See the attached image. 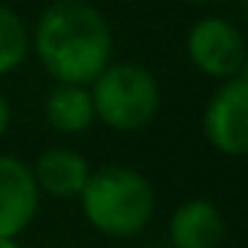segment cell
<instances>
[{
	"mask_svg": "<svg viewBox=\"0 0 248 248\" xmlns=\"http://www.w3.org/2000/svg\"><path fill=\"white\" fill-rule=\"evenodd\" d=\"M30 50H32V38L27 21L15 9L0 3V76L15 73L27 62Z\"/></svg>",
	"mask_w": 248,
	"mask_h": 248,
	"instance_id": "obj_10",
	"label": "cell"
},
{
	"mask_svg": "<svg viewBox=\"0 0 248 248\" xmlns=\"http://www.w3.org/2000/svg\"><path fill=\"white\" fill-rule=\"evenodd\" d=\"M91 99L96 120L114 132L146 129L161 111V85L138 62H111L93 82Z\"/></svg>",
	"mask_w": 248,
	"mask_h": 248,
	"instance_id": "obj_3",
	"label": "cell"
},
{
	"mask_svg": "<svg viewBox=\"0 0 248 248\" xmlns=\"http://www.w3.org/2000/svg\"><path fill=\"white\" fill-rule=\"evenodd\" d=\"M41 190L32 175V164L18 155H0V236L24 233L38 213Z\"/></svg>",
	"mask_w": 248,
	"mask_h": 248,
	"instance_id": "obj_6",
	"label": "cell"
},
{
	"mask_svg": "<svg viewBox=\"0 0 248 248\" xmlns=\"http://www.w3.org/2000/svg\"><path fill=\"white\" fill-rule=\"evenodd\" d=\"M32 175L38 190L53 199H79L91 178V164L76 149L53 146L38 155V161L32 164Z\"/></svg>",
	"mask_w": 248,
	"mask_h": 248,
	"instance_id": "obj_7",
	"label": "cell"
},
{
	"mask_svg": "<svg viewBox=\"0 0 248 248\" xmlns=\"http://www.w3.org/2000/svg\"><path fill=\"white\" fill-rule=\"evenodd\" d=\"M30 38L50 79L67 85H91L114 53L111 24L88 0H53Z\"/></svg>",
	"mask_w": 248,
	"mask_h": 248,
	"instance_id": "obj_1",
	"label": "cell"
},
{
	"mask_svg": "<svg viewBox=\"0 0 248 248\" xmlns=\"http://www.w3.org/2000/svg\"><path fill=\"white\" fill-rule=\"evenodd\" d=\"M0 248H21V245H18V239H12V236H0Z\"/></svg>",
	"mask_w": 248,
	"mask_h": 248,
	"instance_id": "obj_12",
	"label": "cell"
},
{
	"mask_svg": "<svg viewBox=\"0 0 248 248\" xmlns=\"http://www.w3.org/2000/svg\"><path fill=\"white\" fill-rule=\"evenodd\" d=\"M44 120L59 135H82L93 126L96 111L88 85L56 82L44 96Z\"/></svg>",
	"mask_w": 248,
	"mask_h": 248,
	"instance_id": "obj_9",
	"label": "cell"
},
{
	"mask_svg": "<svg viewBox=\"0 0 248 248\" xmlns=\"http://www.w3.org/2000/svg\"><path fill=\"white\" fill-rule=\"evenodd\" d=\"M146 248H172V245H161V242H155V245H146Z\"/></svg>",
	"mask_w": 248,
	"mask_h": 248,
	"instance_id": "obj_14",
	"label": "cell"
},
{
	"mask_svg": "<svg viewBox=\"0 0 248 248\" xmlns=\"http://www.w3.org/2000/svg\"><path fill=\"white\" fill-rule=\"evenodd\" d=\"M184 50L190 64L207 76V79H233L239 76L245 59H248V44L245 35L239 32V27L222 15H207L199 18L187 38H184Z\"/></svg>",
	"mask_w": 248,
	"mask_h": 248,
	"instance_id": "obj_4",
	"label": "cell"
},
{
	"mask_svg": "<svg viewBox=\"0 0 248 248\" xmlns=\"http://www.w3.org/2000/svg\"><path fill=\"white\" fill-rule=\"evenodd\" d=\"M79 202L88 225L114 239L138 236L155 216V190L149 178L126 164L91 170Z\"/></svg>",
	"mask_w": 248,
	"mask_h": 248,
	"instance_id": "obj_2",
	"label": "cell"
},
{
	"mask_svg": "<svg viewBox=\"0 0 248 248\" xmlns=\"http://www.w3.org/2000/svg\"><path fill=\"white\" fill-rule=\"evenodd\" d=\"M225 236V219L210 199L181 202L170 216L172 248H219Z\"/></svg>",
	"mask_w": 248,
	"mask_h": 248,
	"instance_id": "obj_8",
	"label": "cell"
},
{
	"mask_svg": "<svg viewBox=\"0 0 248 248\" xmlns=\"http://www.w3.org/2000/svg\"><path fill=\"white\" fill-rule=\"evenodd\" d=\"M187 3H216V0H187Z\"/></svg>",
	"mask_w": 248,
	"mask_h": 248,
	"instance_id": "obj_13",
	"label": "cell"
},
{
	"mask_svg": "<svg viewBox=\"0 0 248 248\" xmlns=\"http://www.w3.org/2000/svg\"><path fill=\"white\" fill-rule=\"evenodd\" d=\"M204 140L228 158H248V76L225 79L202 114Z\"/></svg>",
	"mask_w": 248,
	"mask_h": 248,
	"instance_id": "obj_5",
	"label": "cell"
},
{
	"mask_svg": "<svg viewBox=\"0 0 248 248\" xmlns=\"http://www.w3.org/2000/svg\"><path fill=\"white\" fill-rule=\"evenodd\" d=\"M9 123H12V105H9V99H6L3 93H0V138L6 135Z\"/></svg>",
	"mask_w": 248,
	"mask_h": 248,
	"instance_id": "obj_11",
	"label": "cell"
}]
</instances>
